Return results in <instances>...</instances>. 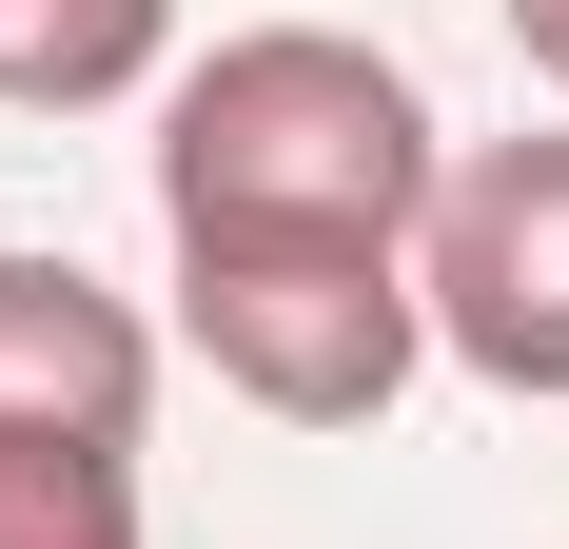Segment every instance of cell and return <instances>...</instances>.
<instances>
[{
	"mask_svg": "<svg viewBox=\"0 0 569 549\" xmlns=\"http://www.w3.org/2000/svg\"><path fill=\"white\" fill-rule=\"evenodd\" d=\"M432 99L335 20H256L158 99V236L177 256H412L432 236Z\"/></svg>",
	"mask_w": 569,
	"mask_h": 549,
	"instance_id": "obj_1",
	"label": "cell"
},
{
	"mask_svg": "<svg viewBox=\"0 0 569 549\" xmlns=\"http://www.w3.org/2000/svg\"><path fill=\"white\" fill-rule=\"evenodd\" d=\"M177 333L276 432H373L432 353V295H412V256H177Z\"/></svg>",
	"mask_w": 569,
	"mask_h": 549,
	"instance_id": "obj_2",
	"label": "cell"
},
{
	"mask_svg": "<svg viewBox=\"0 0 569 549\" xmlns=\"http://www.w3.org/2000/svg\"><path fill=\"white\" fill-rule=\"evenodd\" d=\"M412 295H432V353H452V373L569 412V138H471V158L432 177Z\"/></svg>",
	"mask_w": 569,
	"mask_h": 549,
	"instance_id": "obj_3",
	"label": "cell"
},
{
	"mask_svg": "<svg viewBox=\"0 0 569 549\" xmlns=\"http://www.w3.org/2000/svg\"><path fill=\"white\" fill-rule=\"evenodd\" d=\"M0 412H20V432H118L138 451V412H158L138 295H99L79 256H0Z\"/></svg>",
	"mask_w": 569,
	"mask_h": 549,
	"instance_id": "obj_4",
	"label": "cell"
},
{
	"mask_svg": "<svg viewBox=\"0 0 569 549\" xmlns=\"http://www.w3.org/2000/svg\"><path fill=\"white\" fill-rule=\"evenodd\" d=\"M158 59H177V0H0V99H40V118L138 99Z\"/></svg>",
	"mask_w": 569,
	"mask_h": 549,
	"instance_id": "obj_5",
	"label": "cell"
},
{
	"mask_svg": "<svg viewBox=\"0 0 569 549\" xmlns=\"http://www.w3.org/2000/svg\"><path fill=\"white\" fill-rule=\"evenodd\" d=\"M0 549H138V451L0 412Z\"/></svg>",
	"mask_w": 569,
	"mask_h": 549,
	"instance_id": "obj_6",
	"label": "cell"
},
{
	"mask_svg": "<svg viewBox=\"0 0 569 549\" xmlns=\"http://www.w3.org/2000/svg\"><path fill=\"white\" fill-rule=\"evenodd\" d=\"M511 59H530V79L569 99V0H511Z\"/></svg>",
	"mask_w": 569,
	"mask_h": 549,
	"instance_id": "obj_7",
	"label": "cell"
}]
</instances>
